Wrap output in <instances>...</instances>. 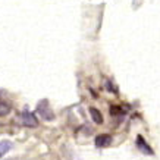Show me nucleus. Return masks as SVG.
<instances>
[{"label": "nucleus", "mask_w": 160, "mask_h": 160, "mask_svg": "<svg viewBox=\"0 0 160 160\" xmlns=\"http://www.w3.org/2000/svg\"><path fill=\"white\" fill-rule=\"evenodd\" d=\"M12 147H13L12 141H9V140H2L0 141V157H3L6 153H9V151L12 150Z\"/></svg>", "instance_id": "423d86ee"}, {"label": "nucleus", "mask_w": 160, "mask_h": 160, "mask_svg": "<svg viewBox=\"0 0 160 160\" xmlns=\"http://www.w3.org/2000/svg\"><path fill=\"white\" fill-rule=\"evenodd\" d=\"M110 113L113 115V116H116V115L122 113V109L119 106H110Z\"/></svg>", "instance_id": "1a4fd4ad"}, {"label": "nucleus", "mask_w": 160, "mask_h": 160, "mask_svg": "<svg viewBox=\"0 0 160 160\" xmlns=\"http://www.w3.org/2000/svg\"><path fill=\"white\" fill-rule=\"evenodd\" d=\"M112 141H113L112 135H109V134H100V135H97L94 138V146L98 147V148H104V147L110 146Z\"/></svg>", "instance_id": "20e7f679"}, {"label": "nucleus", "mask_w": 160, "mask_h": 160, "mask_svg": "<svg viewBox=\"0 0 160 160\" xmlns=\"http://www.w3.org/2000/svg\"><path fill=\"white\" fill-rule=\"evenodd\" d=\"M10 112V107L6 103H0V116H6Z\"/></svg>", "instance_id": "0eeeda50"}, {"label": "nucleus", "mask_w": 160, "mask_h": 160, "mask_svg": "<svg viewBox=\"0 0 160 160\" xmlns=\"http://www.w3.org/2000/svg\"><path fill=\"white\" fill-rule=\"evenodd\" d=\"M104 85H106V90L107 91H110V92H115V94H118V90H116V87H115V85H113V84H112V81L110 79H106V82H104Z\"/></svg>", "instance_id": "6e6552de"}, {"label": "nucleus", "mask_w": 160, "mask_h": 160, "mask_svg": "<svg viewBox=\"0 0 160 160\" xmlns=\"http://www.w3.org/2000/svg\"><path fill=\"white\" fill-rule=\"evenodd\" d=\"M35 110H37V113H38L40 116H41V119H44V121H54V113L49 104V100H46V98L40 100V102L37 103V109H35Z\"/></svg>", "instance_id": "f257e3e1"}, {"label": "nucleus", "mask_w": 160, "mask_h": 160, "mask_svg": "<svg viewBox=\"0 0 160 160\" xmlns=\"http://www.w3.org/2000/svg\"><path fill=\"white\" fill-rule=\"evenodd\" d=\"M137 147H138V150L142 153V154H147V156H153L154 154V151L151 148L148 144H147V141L142 138V135H138L137 137Z\"/></svg>", "instance_id": "7ed1b4c3"}, {"label": "nucleus", "mask_w": 160, "mask_h": 160, "mask_svg": "<svg viewBox=\"0 0 160 160\" xmlns=\"http://www.w3.org/2000/svg\"><path fill=\"white\" fill-rule=\"evenodd\" d=\"M90 115H91V119L96 122L97 125H102L103 121H104L102 112L98 110V109H96V107H90Z\"/></svg>", "instance_id": "39448f33"}, {"label": "nucleus", "mask_w": 160, "mask_h": 160, "mask_svg": "<svg viewBox=\"0 0 160 160\" xmlns=\"http://www.w3.org/2000/svg\"><path fill=\"white\" fill-rule=\"evenodd\" d=\"M21 122H22V125L29 126V128H35V126L38 125V121H37L35 115L28 110H24L21 113Z\"/></svg>", "instance_id": "f03ea898"}]
</instances>
